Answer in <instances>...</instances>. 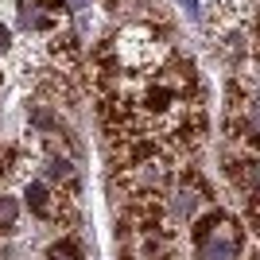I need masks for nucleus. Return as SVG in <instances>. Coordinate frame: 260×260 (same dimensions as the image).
I'll return each instance as SVG.
<instances>
[{"label": "nucleus", "instance_id": "obj_7", "mask_svg": "<svg viewBox=\"0 0 260 260\" xmlns=\"http://www.w3.org/2000/svg\"><path fill=\"white\" fill-rule=\"evenodd\" d=\"M124 260H128V256H124Z\"/></svg>", "mask_w": 260, "mask_h": 260}, {"label": "nucleus", "instance_id": "obj_3", "mask_svg": "<svg viewBox=\"0 0 260 260\" xmlns=\"http://www.w3.org/2000/svg\"><path fill=\"white\" fill-rule=\"evenodd\" d=\"M23 202H27V210H31L35 217H43V221H54L58 194H54V190L43 183V179H27V183H23Z\"/></svg>", "mask_w": 260, "mask_h": 260}, {"label": "nucleus", "instance_id": "obj_4", "mask_svg": "<svg viewBox=\"0 0 260 260\" xmlns=\"http://www.w3.org/2000/svg\"><path fill=\"white\" fill-rule=\"evenodd\" d=\"M16 217H20V202L8 198V194H0V233L16 225Z\"/></svg>", "mask_w": 260, "mask_h": 260}, {"label": "nucleus", "instance_id": "obj_6", "mask_svg": "<svg viewBox=\"0 0 260 260\" xmlns=\"http://www.w3.org/2000/svg\"><path fill=\"white\" fill-rule=\"evenodd\" d=\"M8 47H12V31L0 23V51H8Z\"/></svg>", "mask_w": 260, "mask_h": 260}, {"label": "nucleus", "instance_id": "obj_1", "mask_svg": "<svg viewBox=\"0 0 260 260\" xmlns=\"http://www.w3.org/2000/svg\"><path fill=\"white\" fill-rule=\"evenodd\" d=\"M190 237H194V256L198 260H241V252H245L241 225L229 214H221V210H210V214L194 217Z\"/></svg>", "mask_w": 260, "mask_h": 260}, {"label": "nucleus", "instance_id": "obj_2", "mask_svg": "<svg viewBox=\"0 0 260 260\" xmlns=\"http://www.w3.org/2000/svg\"><path fill=\"white\" fill-rule=\"evenodd\" d=\"M163 217H167V206H163L159 190H136V194L124 198V221H128V229H136L144 237L159 233Z\"/></svg>", "mask_w": 260, "mask_h": 260}, {"label": "nucleus", "instance_id": "obj_5", "mask_svg": "<svg viewBox=\"0 0 260 260\" xmlns=\"http://www.w3.org/2000/svg\"><path fill=\"white\" fill-rule=\"evenodd\" d=\"M245 217H249V229H252V233H260V194L245 198Z\"/></svg>", "mask_w": 260, "mask_h": 260}]
</instances>
